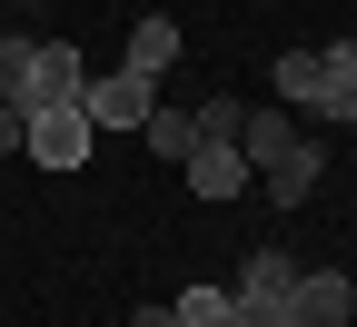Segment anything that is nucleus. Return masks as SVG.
I'll return each instance as SVG.
<instances>
[{
	"mask_svg": "<svg viewBox=\"0 0 357 327\" xmlns=\"http://www.w3.org/2000/svg\"><path fill=\"white\" fill-rule=\"evenodd\" d=\"M178 169H189V189H199L208 208H229V199L248 189V159H238V149H189Z\"/></svg>",
	"mask_w": 357,
	"mask_h": 327,
	"instance_id": "obj_7",
	"label": "nucleus"
},
{
	"mask_svg": "<svg viewBox=\"0 0 357 327\" xmlns=\"http://www.w3.org/2000/svg\"><path fill=\"white\" fill-rule=\"evenodd\" d=\"M79 79H89V60L70 50V40H10V50H0V89H10L20 109H60V100H79Z\"/></svg>",
	"mask_w": 357,
	"mask_h": 327,
	"instance_id": "obj_1",
	"label": "nucleus"
},
{
	"mask_svg": "<svg viewBox=\"0 0 357 327\" xmlns=\"http://www.w3.org/2000/svg\"><path fill=\"white\" fill-rule=\"evenodd\" d=\"M149 149H159V159H189V149H199V119L159 100V109H149Z\"/></svg>",
	"mask_w": 357,
	"mask_h": 327,
	"instance_id": "obj_12",
	"label": "nucleus"
},
{
	"mask_svg": "<svg viewBox=\"0 0 357 327\" xmlns=\"http://www.w3.org/2000/svg\"><path fill=\"white\" fill-rule=\"evenodd\" d=\"M89 109L79 100H60V109H30V129H20V159H40V169H89Z\"/></svg>",
	"mask_w": 357,
	"mask_h": 327,
	"instance_id": "obj_3",
	"label": "nucleus"
},
{
	"mask_svg": "<svg viewBox=\"0 0 357 327\" xmlns=\"http://www.w3.org/2000/svg\"><path fill=\"white\" fill-rule=\"evenodd\" d=\"M298 149V119L288 109H248V129H238V159H258V169H278Z\"/></svg>",
	"mask_w": 357,
	"mask_h": 327,
	"instance_id": "obj_10",
	"label": "nucleus"
},
{
	"mask_svg": "<svg viewBox=\"0 0 357 327\" xmlns=\"http://www.w3.org/2000/svg\"><path fill=\"white\" fill-rule=\"evenodd\" d=\"M189 119H199V149H238V129H248V100H229V89H208V100H199Z\"/></svg>",
	"mask_w": 357,
	"mask_h": 327,
	"instance_id": "obj_11",
	"label": "nucleus"
},
{
	"mask_svg": "<svg viewBox=\"0 0 357 327\" xmlns=\"http://www.w3.org/2000/svg\"><path fill=\"white\" fill-rule=\"evenodd\" d=\"M268 79H278V100H288V109H307V79H318V50H278V70H268Z\"/></svg>",
	"mask_w": 357,
	"mask_h": 327,
	"instance_id": "obj_14",
	"label": "nucleus"
},
{
	"mask_svg": "<svg viewBox=\"0 0 357 327\" xmlns=\"http://www.w3.org/2000/svg\"><path fill=\"white\" fill-rule=\"evenodd\" d=\"M298 327H357V277L307 268V277H298Z\"/></svg>",
	"mask_w": 357,
	"mask_h": 327,
	"instance_id": "obj_5",
	"label": "nucleus"
},
{
	"mask_svg": "<svg viewBox=\"0 0 357 327\" xmlns=\"http://www.w3.org/2000/svg\"><path fill=\"white\" fill-rule=\"evenodd\" d=\"M288 327H298V317H288Z\"/></svg>",
	"mask_w": 357,
	"mask_h": 327,
	"instance_id": "obj_18",
	"label": "nucleus"
},
{
	"mask_svg": "<svg viewBox=\"0 0 357 327\" xmlns=\"http://www.w3.org/2000/svg\"><path fill=\"white\" fill-rule=\"evenodd\" d=\"M307 109H318V119H357V40H328V50H318Z\"/></svg>",
	"mask_w": 357,
	"mask_h": 327,
	"instance_id": "obj_4",
	"label": "nucleus"
},
{
	"mask_svg": "<svg viewBox=\"0 0 357 327\" xmlns=\"http://www.w3.org/2000/svg\"><path fill=\"white\" fill-rule=\"evenodd\" d=\"M129 70H149V79H169V70H178V20H169V10L129 20Z\"/></svg>",
	"mask_w": 357,
	"mask_h": 327,
	"instance_id": "obj_9",
	"label": "nucleus"
},
{
	"mask_svg": "<svg viewBox=\"0 0 357 327\" xmlns=\"http://www.w3.org/2000/svg\"><path fill=\"white\" fill-rule=\"evenodd\" d=\"M258 178H268V199H278V208H298V199L328 178V149H318V139H298V149H288L278 169H258Z\"/></svg>",
	"mask_w": 357,
	"mask_h": 327,
	"instance_id": "obj_8",
	"label": "nucleus"
},
{
	"mask_svg": "<svg viewBox=\"0 0 357 327\" xmlns=\"http://www.w3.org/2000/svg\"><path fill=\"white\" fill-rule=\"evenodd\" d=\"M20 129H30V109L10 100V89H0V159H20Z\"/></svg>",
	"mask_w": 357,
	"mask_h": 327,
	"instance_id": "obj_15",
	"label": "nucleus"
},
{
	"mask_svg": "<svg viewBox=\"0 0 357 327\" xmlns=\"http://www.w3.org/2000/svg\"><path fill=\"white\" fill-rule=\"evenodd\" d=\"M129 327H178V307H139V317H129Z\"/></svg>",
	"mask_w": 357,
	"mask_h": 327,
	"instance_id": "obj_16",
	"label": "nucleus"
},
{
	"mask_svg": "<svg viewBox=\"0 0 357 327\" xmlns=\"http://www.w3.org/2000/svg\"><path fill=\"white\" fill-rule=\"evenodd\" d=\"M0 50H10V30H0Z\"/></svg>",
	"mask_w": 357,
	"mask_h": 327,
	"instance_id": "obj_17",
	"label": "nucleus"
},
{
	"mask_svg": "<svg viewBox=\"0 0 357 327\" xmlns=\"http://www.w3.org/2000/svg\"><path fill=\"white\" fill-rule=\"evenodd\" d=\"M229 288H178V327H229Z\"/></svg>",
	"mask_w": 357,
	"mask_h": 327,
	"instance_id": "obj_13",
	"label": "nucleus"
},
{
	"mask_svg": "<svg viewBox=\"0 0 357 327\" xmlns=\"http://www.w3.org/2000/svg\"><path fill=\"white\" fill-rule=\"evenodd\" d=\"M238 298H268V307H288V317H298V258H288V248H248Z\"/></svg>",
	"mask_w": 357,
	"mask_h": 327,
	"instance_id": "obj_6",
	"label": "nucleus"
},
{
	"mask_svg": "<svg viewBox=\"0 0 357 327\" xmlns=\"http://www.w3.org/2000/svg\"><path fill=\"white\" fill-rule=\"evenodd\" d=\"M79 109H89V129H149V109H159V79L119 60L109 79H79Z\"/></svg>",
	"mask_w": 357,
	"mask_h": 327,
	"instance_id": "obj_2",
	"label": "nucleus"
}]
</instances>
